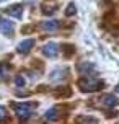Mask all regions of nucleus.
I'll list each match as a JSON object with an SVG mask.
<instances>
[{"label":"nucleus","mask_w":119,"mask_h":124,"mask_svg":"<svg viewBox=\"0 0 119 124\" xmlns=\"http://www.w3.org/2000/svg\"><path fill=\"white\" fill-rule=\"evenodd\" d=\"M5 118H7V109L3 106H0V121H3Z\"/></svg>","instance_id":"nucleus-15"},{"label":"nucleus","mask_w":119,"mask_h":124,"mask_svg":"<svg viewBox=\"0 0 119 124\" xmlns=\"http://www.w3.org/2000/svg\"><path fill=\"white\" fill-rule=\"evenodd\" d=\"M13 109H15L16 116L21 121H26V119H30L33 116L34 105H31V103H18V105H13Z\"/></svg>","instance_id":"nucleus-1"},{"label":"nucleus","mask_w":119,"mask_h":124,"mask_svg":"<svg viewBox=\"0 0 119 124\" xmlns=\"http://www.w3.org/2000/svg\"><path fill=\"white\" fill-rule=\"evenodd\" d=\"M43 8H44V10H43L44 13H52V12H54L52 8H56V5H52V3H49V5H47V3H46V5H44Z\"/></svg>","instance_id":"nucleus-13"},{"label":"nucleus","mask_w":119,"mask_h":124,"mask_svg":"<svg viewBox=\"0 0 119 124\" xmlns=\"http://www.w3.org/2000/svg\"><path fill=\"white\" fill-rule=\"evenodd\" d=\"M0 2H5V0H0Z\"/></svg>","instance_id":"nucleus-17"},{"label":"nucleus","mask_w":119,"mask_h":124,"mask_svg":"<svg viewBox=\"0 0 119 124\" xmlns=\"http://www.w3.org/2000/svg\"><path fill=\"white\" fill-rule=\"evenodd\" d=\"M59 25H60V23H59L57 20H47V21H44L41 26H43V30H44V31H47V33H52V31H56L57 28H59Z\"/></svg>","instance_id":"nucleus-8"},{"label":"nucleus","mask_w":119,"mask_h":124,"mask_svg":"<svg viewBox=\"0 0 119 124\" xmlns=\"http://www.w3.org/2000/svg\"><path fill=\"white\" fill-rule=\"evenodd\" d=\"M101 105L103 106H108V108H113V106H116V103H118V100H116V96H114L113 93H108V95H103L100 98Z\"/></svg>","instance_id":"nucleus-6"},{"label":"nucleus","mask_w":119,"mask_h":124,"mask_svg":"<svg viewBox=\"0 0 119 124\" xmlns=\"http://www.w3.org/2000/svg\"><path fill=\"white\" fill-rule=\"evenodd\" d=\"M15 83H16L18 87H23V85H25V78H23L21 75H18V77L15 78Z\"/></svg>","instance_id":"nucleus-14"},{"label":"nucleus","mask_w":119,"mask_h":124,"mask_svg":"<svg viewBox=\"0 0 119 124\" xmlns=\"http://www.w3.org/2000/svg\"><path fill=\"white\" fill-rule=\"evenodd\" d=\"M7 75H8V65L0 62V78H5Z\"/></svg>","instance_id":"nucleus-11"},{"label":"nucleus","mask_w":119,"mask_h":124,"mask_svg":"<svg viewBox=\"0 0 119 124\" xmlns=\"http://www.w3.org/2000/svg\"><path fill=\"white\" fill-rule=\"evenodd\" d=\"M33 46H34V39H25V41H21L18 44V52L20 54H28L30 51L33 49Z\"/></svg>","instance_id":"nucleus-5"},{"label":"nucleus","mask_w":119,"mask_h":124,"mask_svg":"<svg viewBox=\"0 0 119 124\" xmlns=\"http://www.w3.org/2000/svg\"><path fill=\"white\" fill-rule=\"evenodd\" d=\"M116 92H118V93H119V85H118V87H116Z\"/></svg>","instance_id":"nucleus-16"},{"label":"nucleus","mask_w":119,"mask_h":124,"mask_svg":"<svg viewBox=\"0 0 119 124\" xmlns=\"http://www.w3.org/2000/svg\"><path fill=\"white\" fill-rule=\"evenodd\" d=\"M7 13L8 15H12V16H15V18H21L23 16V7L21 5H10L8 8H7Z\"/></svg>","instance_id":"nucleus-7"},{"label":"nucleus","mask_w":119,"mask_h":124,"mask_svg":"<svg viewBox=\"0 0 119 124\" xmlns=\"http://www.w3.org/2000/svg\"><path fill=\"white\" fill-rule=\"evenodd\" d=\"M43 54H44V56H47V57H56L57 54H59V44L47 43L43 47Z\"/></svg>","instance_id":"nucleus-4"},{"label":"nucleus","mask_w":119,"mask_h":124,"mask_svg":"<svg viewBox=\"0 0 119 124\" xmlns=\"http://www.w3.org/2000/svg\"><path fill=\"white\" fill-rule=\"evenodd\" d=\"M103 83L100 80H96V78H91V77H87V78H82L78 82V87H80L82 92H95V90H98Z\"/></svg>","instance_id":"nucleus-2"},{"label":"nucleus","mask_w":119,"mask_h":124,"mask_svg":"<svg viewBox=\"0 0 119 124\" xmlns=\"http://www.w3.org/2000/svg\"><path fill=\"white\" fill-rule=\"evenodd\" d=\"M93 64H90V62H82V64H78V72H80L82 75H85L87 77L88 75V72L90 70H93Z\"/></svg>","instance_id":"nucleus-9"},{"label":"nucleus","mask_w":119,"mask_h":124,"mask_svg":"<svg viewBox=\"0 0 119 124\" xmlns=\"http://www.w3.org/2000/svg\"><path fill=\"white\" fill-rule=\"evenodd\" d=\"M13 23L10 21L8 18H5V16H0V31L3 33V34H7V36H10V34H13Z\"/></svg>","instance_id":"nucleus-3"},{"label":"nucleus","mask_w":119,"mask_h":124,"mask_svg":"<svg viewBox=\"0 0 119 124\" xmlns=\"http://www.w3.org/2000/svg\"><path fill=\"white\" fill-rule=\"evenodd\" d=\"M65 15H67V16H70V15H75V5H74V3H70V5L67 7Z\"/></svg>","instance_id":"nucleus-12"},{"label":"nucleus","mask_w":119,"mask_h":124,"mask_svg":"<svg viewBox=\"0 0 119 124\" xmlns=\"http://www.w3.org/2000/svg\"><path fill=\"white\" fill-rule=\"evenodd\" d=\"M57 113H59V109H57V108H51L49 111H46L44 119H46V121H56V119L59 118V114H57Z\"/></svg>","instance_id":"nucleus-10"}]
</instances>
